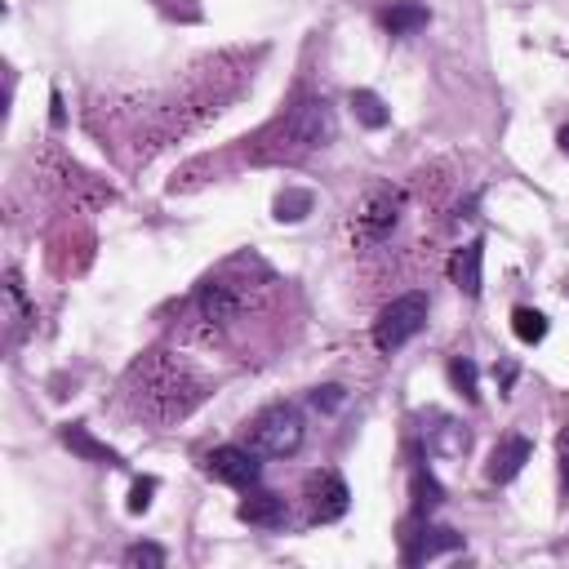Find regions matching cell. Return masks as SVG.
<instances>
[{
	"label": "cell",
	"mask_w": 569,
	"mask_h": 569,
	"mask_svg": "<svg viewBox=\"0 0 569 569\" xmlns=\"http://www.w3.org/2000/svg\"><path fill=\"white\" fill-rule=\"evenodd\" d=\"M334 107L325 98H303L276 129H267L254 161H303L307 152L334 143Z\"/></svg>",
	"instance_id": "1"
},
{
	"label": "cell",
	"mask_w": 569,
	"mask_h": 569,
	"mask_svg": "<svg viewBox=\"0 0 569 569\" xmlns=\"http://www.w3.org/2000/svg\"><path fill=\"white\" fill-rule=\"evenodd\" d=\"M134 378H143V387H138V405H143V414L161 418H183L187 409L201 401V383H196L192 374H187V365L169 361V356H152V361H143L134 369Z\"/></svg>",
	"instance_id": "2"
},
{
	"label": "cell",
	"mask_w": 569,
	"mask_h": 569,
	"mask_svg": "<svg viewBox=\"0 0 569 569\" xmlns=\"http://www.w3.org/2000/svg\"><path fill=\"white\" fill-rule=\"evenodd\" d=\"M249 441L267 458H289L303 449V414L294 405H267L249 427Z\"/></svg>",
	"instance_id": "3"
},
{
	"label": "cell",
	"mask_w": 569,
	"mask_h": 569,
	"mask_svg": "<svg viewBox=\"0 0 569 569\" xmlns=\"http://www.w3.org/2000/svg\"><path fill=\"white\" fill-rule=\"evenodd\" d=\"M427 312H432V303H427V294H418V289H414V294L392 298V303L383 307V316L374 321L378 352H396V347H405L409 338L427 325Z\"/></svg>",
	"instance_id": "4"
},
{
	"label": "cell",
	"mask_w": 569,
	"mask_h": 569,
	"mask_svg": "<svg viewBox=\"0 0 569 569\" xmlns=\"http://www.w3.org/2000/svg\"><path fill=\"white\" fill-rule=\"evenodd\" d=\"M396 218H401V192H392V187H374V192L365 196L361 214H356V241L374 245V241H383V236H392Z\"/></svg>",
	"instance_id": "5"
},
{
	"label": "cell",
	"mask_w": 569,
	"mask_h": 569,
	"mask_svg": "<svg viewBox=\"0 0 569 569\" xmlns=\"http://www.w3.org/2000/svg\"><path fill=\"white\" fill-rule=\"evenodd\" d=\"M205 472L223 485H236V489H249L258 485L263 476V463H258V449H241V445H218L214 454L205 458Z\"/></svg>",
	"instance_id": "6"
},
{
	"label": "cell",
	"mask_w": 569,
	"mask_h": 569,
	"mask_svg": "<svg viewBox=\"0 0 569 569\" xmlns=\"http://www.w3.org/2000/svg\"><path fill=\"white\" fill-rule=\"evenodd\" d=\"M347 503H352V494H347V485H343V476L338 472H312L307 476V512H312L316 525L338 521V516L347 512Z\"/></svg>",
	"instance_id": "7"
},
{
	"label": "cell",
	"mask_w": 569,
	"mask_h": 569,
	"mask_svg": "<svg viewBox=\"0 0 569 569\" xmlns=\"http://www.w3.org/2000/svg\"><path fill=\"white\" fill-rule=\"evenodd\" d=\"M196 307H201V316L209 325H227V321L241 316L245 298L236 294V285H227V281H205L201 294H196Z\"/></svg>",
	"instance_id": "8"
},
{
	"label": "cell",
	"mask_w": 569,
	"mask_h": 569,
	"mask_svg": "<svg viewBox=\"0 0 569 569\" xmlns=\"http://www.w3.org/2000/svg\"><path fill=\"white\" fill-rule=\"evenodd\" d=\"M458 547H463V534L427 525V529H418V534H409L405 561H409V565H423V561H432V556H441V552H458Z\"/></svg>",
	"instance_id": "9"
},
{
	"label": "cell",
	"mask_w": 569,
	"mask_h": 569,
	"mask_svg": "<svg viewBox=\"0 0 569 569\" xmlns=\"http://www.w3.org/2000/svg\"><path fill=\"white\" fill-rule=\"evenodd\" d=\"M529 454H534V445H529V436H507V441H498V449L489 454V467H485V476L489 481H512L516 472L529 463Z\"/></svg>",
	"instance_id": "10"
},
{
	"label": "cell",
	"mask_w": 569,
	"mask_h": 569,
	"mask_svg": "<svg viewBox=\"0 0 569 569\" xmlns=\"http://www.w3.org/2000/svg\"><path fill=\"white\" fill-rule=\"evenodd\" d=\"M481 267H485V241H467L454 254V263H449V276H454V285L463 289L467 298L481 294Z\"/></svg>",
	"instance_id": "11"
},
{
	"label": "cell",
	"mask_w": 569,
	"mask_h": 569,
	"mask_svg": "<svg viewBox=\"0 0 569 569\" xmlns=\"http://www.w3.org/2000/svg\"><path fill=\"white\" fill-rule=\"evenodd\" d=\"M236 516H241L245 525L276 529V525H285V498H281V494H267V489H258V494H249L245 503L236 507Z\"/></svg>",
	"instance_id": "12"
},
{
	"label": "cell",
	"mask_w": 569,
	"mask_h": 569,
	"mask_svg": "<svg viewBox=\"0 0 569 569\" xmlns=\"http://www.w3.org/2000/svg\"><path fill=\"white\" fill-rule=\"evenodd\" d=\"M63 445L72 449V454H81L89 458V463H107V467H121V454H116L112 445H103V441H94V436L85 432L81 423H72V427H63Z\"/></svg>",
	"instance_id": "13"
},
{
	"label": "cell",
	"mask_w": 569,
	"mask_h": 569,
	"mask_svg": "<svg viewBox=\"0 0 569 569\" xmlns=\"http://www.w3.org/2000/svg\"><path fill=\"white\" fill-rule=\"evenodd\" d=\"M427 5H418V0H396L392 9H383V27L392 36H414L418 27H427Z\"/></svg>",
	"instance_id": "14"
},
{
	"label": "cell",
	"mask_w": 569,
	"mask_h": 569,
	"mask_svg": "<svg viewBox=\"0 0 569 569\" xmlns=\"http://www.w3.org/2000/svg\"><path fill=\"white\" fill-rule=\"evenodd\" d=\"M312 205H316V196L307 192V187H285L272 201V214H276V223H303V218L312 214Z\"/></svg>",
	"instance_id": "15"
},
{
	"label": "cell",
	"mask_w": 569,
	"mask_h": 569,
	"mask_svg": "<svg viewBox=\"0 0 569 569\" xmlns=\"http://www.w3.org/2000/svg\"><path fill=\"white\" fill-rule=\"evenodd\" d=\"M352 112H356V121H361L365 129H383L387 121H392L387 103L374 94V89H356V94H352Z\"/></svg>",
	"instance_id": "16"
},
{
	"label": "cell",
	"mask_w": 569,
	"mask_h": 569,
	"mask_svg": "<svg viewBox=\"0 0 569 569\" xmlns=\"http://www.w3.org/2000/svg\"><path fill=\"white\" fill-rule=\"evenodd\" d=\"M445 503V489L432 472H414V512L418 516H432L436 507Z\"/></svg>",
	"instance_id": "17"
},
{
	"label": "cell",
	"mask_w": 569,
	"mask_h": 569,
	"mask_svg": "<svg viewBox=\"0 0 569 569\" xmlns=\"http://www.w3.org/2000/svg\"><path fill=\"white\" fill-rule=\"evenodd\" d=\"M512 329H516V338H521V343H543L547 338V316L538 312V307H516L512 312Z\"/></svg>",
	"instance_id": "18"
},
{
	"label": "cell",
	"mask_w": 569,
	"mask_h": 569,
	"mask_svg": "<svg viewBox=\"0 0 569 569\" xmlns=\"http://www.w3.org/2000/svg\"><path fill=\"white\" fill-rule=\"evenodd\" d=\"M449 383H454L467 401H476V396H481V369H476V361H467V356H454V361H449Z\"/></svg>",
	"instance_id": "19"
},
{
	"label": "cell",
	"mask_w": 569,
	"mask_h": 569,
	"mask_svg": "<svg viewBox=\"0 0 569 569\" xmlns=\"http://www.w3.org/2000/svg\"><path fill=\"white\" fill-rule=\"evenodd\" d=\"M436 423H441L432 432V449H436V454H463V449H467V432H463V427H458L454 418H436Z\"/></svg>",
	"instance_id": "20"
},
{
	"label": "cell",
	"mask_w": 569,
	"mask_h": 569,
	"mask_svg": "<svg viewBox=\"0 0 569 569\" xmlns=\"http://www.w3.org/2000/svg\"><path fill=\"white\" fill-rule=\"evenodd\" d=\"M125 565H147V569H161L165 565V547L156 543H134L125 552Z\"/></svg>",
	"instance_id": "21"
},
{
	"label": "cell",
	"mask_w": 569,
	"mask_h": 569,
	"mask_svg": "<svg viewBox=\"0 0 569 569\" xmlns=\"http://www.w3.org/2000/svg\"><path fill=\"white\" fill-rule=\"evenodd\" d=\"M152 494H156V481H152V476H143V481H138L134 489H129V512H134V516H143L147 507H152Z\"/></svg>",
	"instance_id": "22"
},
{
	"label": "cell",
	"mask_w": 569,
	"mask_h": 569,
	"mask_svg": "<svg viewBox=\"0 0 569 569\" xmlns=\"http://www.w3.org/2000/svg\"><path fill=\"white\" fill-rule=\"evenodd\" d=\"M343 401H347V392H343V387H338V383L316 387V392H312V405H316V409H338Z\"/></svg>",
	"instance_id": "23"
},
{
	"label": "cell",
	"mask_w": 569,
	"mask_h": 569,
	"mask_svg": "<svg viewBox=\"0 0 569 569\" xmlns=\"http://www.w3.org/2000/svg\"><path fill=\"white\" fill-rule=\"evenodd\" d=\"M49 107H54V112H49V121H54V125H63V121H67V112H63V94H54V98H49Z\"/></svg>",
	"instance_id": "24"
},
{
	"label": "cell",
	"mask_w": 569,
	"mask_h": 569,
	"mask_svg": "<svg viewBox=\"0 0 569 569\" xmlns=\"http://www.w3.org/2000/svg\"><path fill=\"white\" fill-rule=\"evenodd\" d=\"M556 143H561V152H565V156H569V125H565V129H561V138H556Z\"/></svg>",
	"instance_id": "25"
},
{
	"label": "cell",
	"mask_w": 569,
	"mask_h": 569,
	"mask_svg": "<svg viewBox=\"0 0 569 569\" xmlns=\"http://www.w3.org/2000/svg\"><path fill=\"white\" fill-rule=\"evenodd\" d=\"M561 476H565V489H569V449H565V458H561Z\"/></svg>",
	"instance_id": "26"
},
{
	"label": "cell",
	"mask_w": 569,
	"mask_h": 569,
	"mask_svg": "<svg viewBox=\"0 0 569 569\" xmlns=\"http://www.w3.org/2000/svg\"><path fill=\"white\" fill-rule=\"evenodd\" d=\"M565 445H569V436H565Z\"/></svg>",
	"instance_id": "27"
}]
</instances>
